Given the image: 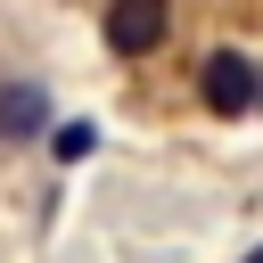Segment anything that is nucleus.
Listing matches in <instances>:
<instances>
[{"mask_svg": "<svg viewBox=\"0 0 263 263\" xmlns=\"http://www.w3.org/2000/svg\"><path fill=\"white\" fill-rule=\"evenodd\" d=\"M49 132V90L41 82H0V140H41Z\"/></svg>", "mask_w": 263, "mask_h": 263, "instance_id": "obj_3", "label": "nucleus"}, {"mask_svg": "<svg viewBox=\"0 0 263 263\" xmlns=\"http://www.w3.org/2000/svg\"><path fill=\"white\" fill-rule=\"evenodd\" d=\"M255 107H263V66H255Z\"/></svg>", "mask_w": 263, "mask_h": 263, "instance_id": "obj_5", "label": "nucleus"}, {"mask_svg": "<svg viewBox=\"0 0 263 263\" xmlns=\"http://www.w3.org/2000/svg\"><path fill=\"white\" fill-rule=\"evenodd\" d=\"M197 107L205 115H255V58L247 49H205L197 58Z\"/></svg>", "mask_w": 263, "mask_h": 263, "instance_id": "obj_1", "label": "nucleus"}, {"mask_svg": "<svg viewBox=\"0 0 263 263\" xmlns=\"http://www.w3.org/2000/svg\"><path fill=\"white\" fill-rule=\"evenodd\" d=\"M247 263H263V247H255V255H247Z\"/></svg>", "mask_w": 263, "mask_h": 263, "instance_id": "obj_6", "label": "nucleus"}, {"mask_svg": "<svg viewBox=\"0 0 263 263\" xmlns=\"http://www.w3.org/2000/svg\"><path fill=\"white\" fill-rule=\"evenodd\" d=\"M49 148H58V164H74V156H90V123H49Z\"/></svg>", "mask_w": 263, "mask_h": 263, "instance_id": "obj_4", "label": "nucleus"}, {"mask_svg": "<svg viewBox=\"0 0 263 263\" xmlns=\"http://www.w3.org/2000/svg\"><path fill=\"white\" fill-rule=\"evenodd\" d=\"M164 33H173V0H107V16H99L107 58H148V49H164Z\"/></svg>", "mask_w": 263, "mask_h": 263, "instance_id": "obj_2", "label": "nucleus"}]
</instances>
